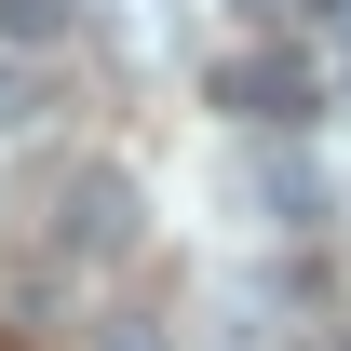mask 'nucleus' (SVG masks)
Returning <instances> with one entry per match:
<instances>
[{"label":"nucleus","instance_id":"1","mask_svg":"<svg viewBox=\"0 0 351 351\" xmlns=\"http://www.w3.org/2000/svg\"><path fill=\"white\" fill-rule=\"evenodd\" d=\"M122 243H135V176L82 162V176H68V230H54V257H122Z\"/></svg>","mask_w":351,"mask_h":351},{"label":"nucleus","instance_id":"2","mask_svg":"<svg viewBox=\"0 0 351 351\" xmlns=\"http://www.w3.org/2000/svg\"><path fill=\"white\" fill-rule=\"evenodd\" d=\"M311 54H230L217 68V108H243V122H311Z\"/></svg>","mask_w":351,"mask_h":351},{"label":"nucleus","instance_id":"3","mask_svg":"<svg viewBox=\"0 0 351 351\" xmlns=\"http://www.w3.org/2000/svg\"><path fill=\"white\" fill-rule=\"evenodd\" d=\"M257 203H270L284 230H311V217H324V176H311L298 149H257Z\"/></svg>","mask_w":351,"mask_h":351},{"label":"nucleus","instance_id":"4","mask_svg":"<svg viewBox=\"0 0 351 351\" xmlns=\"http://www.w3.org/2000/svg\"><path fill=\"white\" fill-rule=\"evenodd\" d=\"M68 27V0H0V41H54Z\"/></svg>","mask_w":351,"mask_h":351},{"label":"nucleus","instance_id":"5","mask_svg":"<svg viewBox=\"0 0 351 351\" xmlns=\"http://www.w3.org/2000/svg\"><path fill=\"white\" fill-rule=\"evenodd\" d=\"M0 122H41V95H27V82H0Z\"/></svg>","mask_w":351,"mask_h":351},{"label":"nucleus","instance_id":"6","mask_svg":"<svg viewBox=\"0 0 351 351\" xmlns=\"http://www.w3.org/2000/svg\"><path fill=\"white\" fill-rule=\"evenodd\" d=\"M95 351H162V338H149V324H108V338H95Z\"/></svg>","mask_w":351,"mask_h":351},{"label":"nucleus","instance_id":"7","mask_svg":"<svg viewBox=\"0 0 351 351\" xmlns=\"http://www.w3.org/2000/svg\"><path fill=\"white\" fill-rule=\"evenodd\" d=\"M324 95H338V108H351V27H338V82H324Z\"/></svg>","mask_w":351,"mask_h":351},{"label":"nucleus","instance_id":"8","mask_svg":"<svg viewBox=\"0 0 351 351\" xmlns=\"http://www.w3.org/2000/svg\"><path fill=\"white\" fill-rule=\"evenodd\" d=\"M230 14H270V0H230Z\"/></svg>","mask_w":351,"mask_h":351},{"label":"nucleus","instance_id":"9","mask_svg":"<svg viewBox=\"0 0 351 351\" xmlns=\"http://www.w3.org/2000/svg\"><path fill=\"white\" fill-rule=\"evenodd\" d=\"M0 351H14V338H0Z\"/></svg>","mask_w":351,"mask_h":351}]
</instances>
